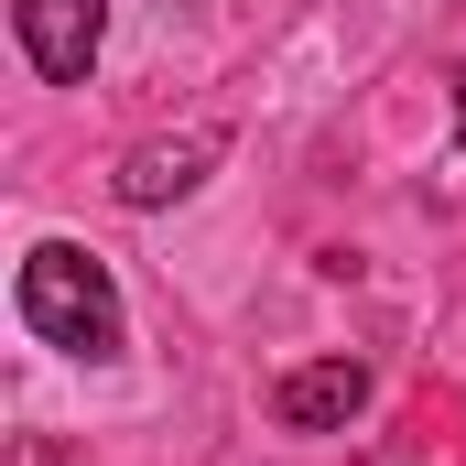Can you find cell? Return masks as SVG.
I'll list each match as a JSON object with an SVG mask.
<instances>
[{
	"label": "cell",
	"mask_w": 466,
	"mask_h": 466,
	"mask_svg": "<svg viewBox=\"0 0 466 466\" xmlns=\"http://www.w3.org/2000/svg\"><path fill=\"white\" fill-rule=\"evenodd\" d=\"M22 326H33L44 348L87 358V369L130 348V315H119L109 260H98V249H76V238H44V249L22 260Z\"/></svg>",
	"instance_id": "obj_1"
},
{
	"label": "cell",
	"mask_w": 466,
	"mask_h": 466,
	"mask_svg": "<svg viewBox=\"0 0 466 466\" xmlns=\"http://www.w3.org/2000/svg\"><path fill=\"white\" fill-rule=\"evenodd\" d=\"M11 33L44 87H87V66L109 44V0H11Z\"/></svg>",
	"instance_id": "obj_2"
},
{
	"label": "cell",
	"mask_w": 466,
	"mask_h": 466,
	"mask_svg": "<svg viewBox=\"0 0 466 466\" xmlns=\"http://www.w3.org/2000/svg\"><path fill=\"white\" fill-rule=\"evenodd\" d=\"M218 152H228V130H174V141H130V152H119V207H174V196H196V185L218 174Z\"/></svg>",
	"instance_id": "obj_3"
},
{
	"label": "cell",
	"mask_w": 466,
	"mask_h": 466,
	"mask_svg": "<svg viewBox=\"0 0 466 466\" xmlns=\"http://www.w3.org/2000/svg\"><path fill=\"white\" fill-rule=\"evenodd\" d=\"M358 401H369V369H358V358H315V369H282V390H271L282 434H337V423H358Z\"/></svg>",
	"instance_id": "obj_4"
}]
</instances>
